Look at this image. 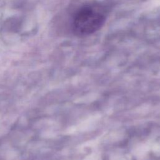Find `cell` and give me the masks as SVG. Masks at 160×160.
<instances>
[{
  "instance_id": "1",
  "label": "cell",
  "mask_w": 160,
  "mask_h": 160,
  "mask_svg": "<svg viewBox=\"0 0 160 160\" xmlns=\"http://www.w3.org/2000/svg\"><path fill=\"white\" fill-rule=\"evenodd\" d=\"M110 7L106 2H92L83 6L75 14L72 29L79 36L90 35L99 30L106 21Z\"/></svg>"
}]
</instances>
